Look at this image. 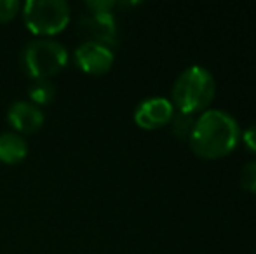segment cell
<instances>
[{
    "mask_svg": "<svg viewBox=\"0 0 256 254\" xmlns=\"http://www.w3.org/2000/svg\"><path fill=\"white\" fill-rule=\"evenodd\" d=\"M24 26L38 38H51L70 23V5L64 0H26L21 5Z\"/></svg>",
    "mask_w": 256,
    "mask_h": 254,
    "instance_id": "obj_4",
    "label": "cell"
},
{
    "mask_svg": "<svg viewBox=\"0 0 256 254\" xmlns=\"http://www.w3.org/2000/svg\"><path fill=\"white\" fill-rule=\"evenodd\" d=\"M240 187L256 193V160H250L240 169Z\"/></svg>",
    "mask_w": 256,
    "mask_h": 254,
    "instance_id": "obj_12",
    "label": "cell"
},
{
    "mask_svg": "<svg viewBox=\"0 0 256 254\" xmlns=\"http://www.w3.org/2000/svg\"><path fill=\"white\" fill-rule=\"evenodd\" d=\"M7 122L18 134H32L46 122L44 112L30 101H14L7 110Z\"/></svg>",
    "mask_w": 256,
    "mask_h": 254,
    "instance_id": "obj_8",
    "label": "cell"
},
{
    "mask_svg": "<svg viewBox=\"0 0 256 254\" xmlns=\"http://www.w3.org/2000/svg\"><path fill=\"white\" fill-rule=\"evenodd\" d=\"M75 64L88 75H103L115 61L114 49L96 42H82L74 52Z\"/></svg>",
    "mask_w": 256,
    "mask_h": 254,
    "instance_id": "obj_6",
    "label": "cell"
},
{
    "mask_svg": "<svg viewBox=\"0 0 256 254\" xmlns=\"http://www.w3.org/2000/svg\"><path fill=\"white\" fill-rule=\"evenodd\" d=\"M28 101L34 103L35 106H44L54 101L56 98V85L49 78H40V80H34L28 87Z\"/></svg>",
    "mask_w": 256,
    "mask_h": 254,
    "instance_id": "obj_10",
    "label": "cell"
},
{
    "mask_svg": "<svg viewBox=\"0 0 256 254\" xmlns=\"http://www.w3.org/2000/svg\"><path fill=\"white\" fill-rule=\"evenodd\" d=\"M114 7L115 2H112V0H91V2H86V9L89 12H112Z\"/></svg>",
    "mask_w": 256,
    "mask_h": 254,
    "instance_id": "obj_14",
    "label": "cell"
},
{
    "mask_svg": "<svg viewBox=\"0 0 256 254\" xmlns=\"http://www.w3.org/2000/svg\"><path fill=\"white\" fill-rule=\"evenodd\" d=\"M216 94V82L211 71L199 64L188 66L178 75L171 91L174 110L194 115L211 105Z\"/></svg>",
    "mask_w": 256,
    "mask_h": 254,
    "instance_id": "obj_2",
    "label": "cell"
},
{
    "mask_svg": "<svg viewBox=\"0 0 256 254\" xmlns=\"http://www.w3.org/2000/svg\"><path fill=\"white\" fill-rule=\"evenodd\" d=\"M68 63V49L54 38H35L21 52V68L32 78L40 80L60 73Z\"/></svg>",
    "mask_w": 256,
    "mask_h": 254,
    "instance_id": "obj_3",
    "label": "cell"
},
{
    "mask_svg": "<svg viewBox=\"0 0 256 254\" xmlns=\"http://www.w3.org/2000/svg\"><path fill=\"white\" fill-rule=\"evenodd\" d=\"M196 126V117L190 115V113H183L174 110L171 119V129L172 134L180 139H188L190 134H192V129Z\"/></svg>",
    "mask_w": 256,
    "mask_h": 254,
    "instance_id": "obj_11",
    "label": "cell"
},
{
    "mask_svg": "<svg viewBox=\"0 0 256 254\" xmlns=\"http://www.w3.org/2000/svg\"><path fill=\"white\" fill-rule=\"evenodd\" d=\"M240 139V127L223 110H204L196 119L190 134V148L200 159H220L232 152Z\"/></svg>",
    "mask_w": 256,
    "mask_h": 254,
    "instance_id": "obj_1",
    "label": "cell"
},
{
    "mask_svg": "<svg viewBox=\"0 0 256 254\" xmlns=\"http://www.w3.org/2000/svg\"><path fill=\"white\" fill-rule=\"evenodd\" d=\"M28 155V143L18 132H2L0 134V162L12 166L20 164Z\"/></svg>",
    "mask_w": 256,
    "mask_h": 254,
    "instance_id": "obj_9",
    "label": "cell"
},
{
    "mask_svg": "<svg viewBox=\"0 0 256 254\" xmlns=\"http://www.w3.org/2000/svg\"><path fill=\"white\" fill-rule=\"evenodd\" d=\"M174 106L169 99L154 96L146 98L136 106L134 110V122L142 129H157L171 122Z\"/></svg>",
    "mask_w": 256,
    "mask_h": 254,
    "instance_id": "obj_7",
    "label": "cell"
},
{
    "mask_svg": "<svg viewBox=\"0 0 256 254\" xmlns=\"http://www.w3.org/2000/svg\"><path fill=\"white\" fill-rule=\"evenodd\" d=\"M21 3L18 0H0V23H9L20 12Z\"/></svg>",
    "mask_w": 256,
    "mask_h": 254,
    "instance_id": "obj_13",
    "label": "cell"
},
{
    "mask_svg": "<svg viewBox=\"0 0 256 254\" xmlns=\"http://www.w3.org/2000/svg\"><path fill=\"white\" fill-rule=\"evenodd\" d=\"M78 35L84 42L112 45L117 44V21L112 12H88L77 23Z\"/></svg>",
    "mask_w": 256,
    "mask_h": 254,
    "instance_id": "obj_5",
    "label": "cell"
},
{
    "mask_svg": "<svg viewBox=\"0 0 256 254\" xmlns=\"http://www.w3.org/2000/svg\"><path fill=\"white\" fill-rule=\"evenodd\" d=\"M242 141L246 143L248 148L253 150V152H256V124L250 126V127L246 129V131L242 132Z\"/></svg>",
    "mask_w": 256,
    "mask_h": 254,
    "instance_id": "obj_15",
    "label": "cell"
}]
</instances>
